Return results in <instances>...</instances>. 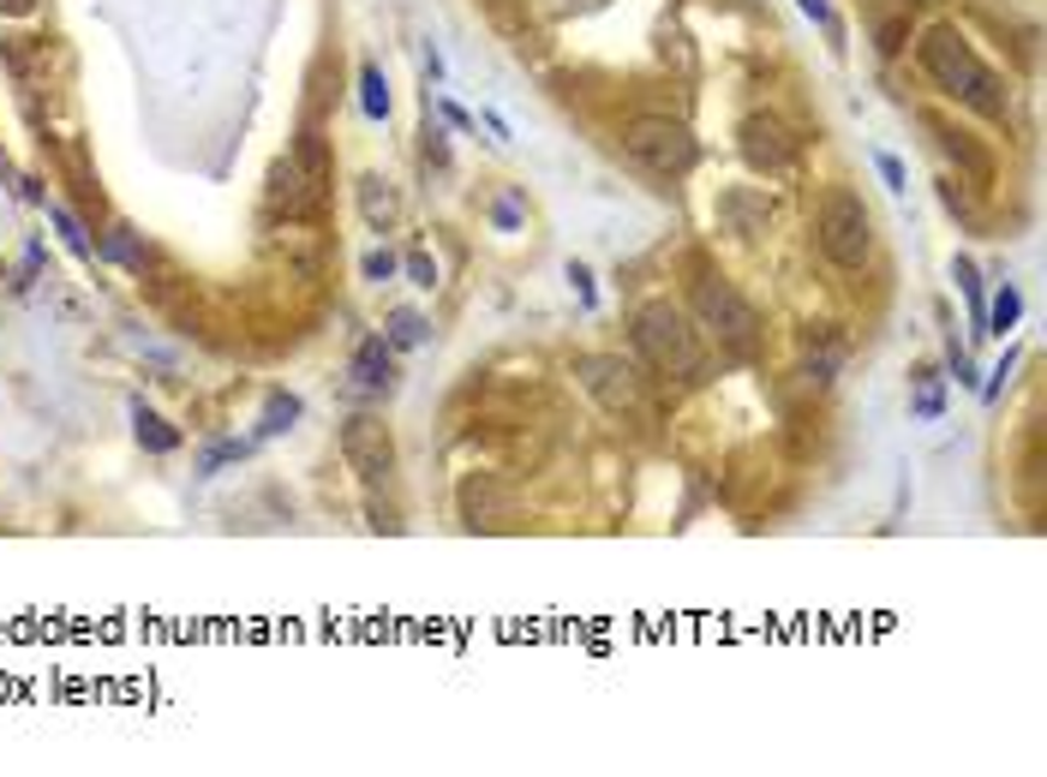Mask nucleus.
<instances>
[{
  "label": "nucleus",
  "instance_id": "7",
  "mask_svg": "<svg viewBox=\"0 0 1047 777\" xmlns=\"http://www.w3.org/2000/svg\"><path fill=\"white\" fill-rule=\"evenodd\" d=\"M342 460H348V473L365 490H384L389 473H396V437H389L384 419H377V413H353L342 425Z\"/></svg>",
  "mask_w": 1047,
  "mask_h": 777
},
{
  "label": "nucleus",
  "instance_id": "3",
  "mask_svg": "<svg viewBox=\"0 0 1047 777\" xmlns=\"http://www.w3.org/2000/svg\"><path fill=\"white\" fill-rule=\"evenodd\" d=\"M622 156L635 162V168L647 174V180H683L688 168H695V138H688L683 120L671 114H641L622 126Z\"/></svg>",
  "mask_w": 1047,
  "mask_h": 777
},
{
  "label": "nucleus",
  "instance_id": "15",
  "mask_svg": "<svg viewBox=\"0 0 1047 777\" xmlns=\"http://www.w3.org/2000/svg\"><path fill=\"white\" fill-rule=\"evenodd\" d=\"M934 138H940L946 156H958L963 168H970V180H988V174H994V162H988L982 149H970V138H963V132H951V126H940V120H934Z\"/></svg>",
  "mask_w": 1047,
  "mask_h": 777
},
{
  "label": "nucleus",
  "instance_id": "8",
  "mask_svg": "<svg viewBox=\"0 0 1047 777\" xmlns=\"http://www.w3.org/2000/svg\"><path fill=\"white\" fill-rule=\"evenodd\" d=\"M737 138H742V156H748V168H754V174H784V168H791V156H796L784 120H772V114H748L737 126Z\"/></svg>",
  "mask_w": 1047,
  "mask_h": 777
},
{
  "label": "nucleus",
  "instance_id": "5",
  "mask_svg": "<svg viewBox=\"0 0 1047 777\" xmlns=\"http://www.w3.org/2000/svg\"><path fill=\"white\" fill-rule=\"evenodd\" d=\"M695 323H701V335L718 341L725 353H748L760 341V311L718 276H706L695 288Z\"/></svg>",
  "mask_w": 1047,
  "mask_h": 777
},
{
  "label": "nucleus",
  "instance_id": "1",
  "mask_svg": "<svg viewBox=\"0 0 1047 777\" xmlns=\"http://www.w3.org/2000/svg\"><path fill=\"white\" fill-rule=\"evenodd\" d=\"M922 73L934 78V90H940V97L976 108V114H988V120L1005 114V85H1000V73L970 48V36H963L958 24H934V31L922 36Z\"/></svg>",
  "mask_w": 1047,
  "mask_h": 777
},
{
  "label": "nucleus",
  "instance_id": "18",
  "mask_svg": "<svg viewBox=\"0 0 1047 777\" xmlns=\"http://www.w3.org/2000/svg\"><path fill=\"white\" fill-rule=\"evenodd\" d=\"M389 347L396 353H407V347H419V341H426V318H419V311H396V318H389Z\"/></svg>",
  "mask_w": 1047,
  "mask_h": 777
},
{
  "label": "nucleus",
  "instance_id": "23",
  "mask_svg": "<svg viewBox=\"0 0 1047 777\" xmlns=\"http://www.w3.org/2000/svg\"><path fill=\"white\" fill-rule=\"evenodd\" d=\"M407 276H414V288H438V264H431L426 252L407 257Z\"/></svg>",
  "mask_w": 1047,
  "mask_h": 777
},
{
  "label": "nucleus",
  "instance_id": "27",
  "mask_svg": "<svg viewBox=\"0 0 1047 777\" xmlns=\"http://www.w3.org/2000/svg\"><path fill=\"white\" fill-rule=\"evenodd\" d=\"M802 12H808L814 24H820V31H838V19H833V7H826V0H796Z\"/></svg>",
  "mask_w": 1047,
  "mask_h": 777
},
{
  "label": "nucleus",
  "instance_id": "14",
  "mask_svg": "<svg viewBox=\"0 0 1047 777\" xmlns=\"http://www.w3.org/2000/svg\"><path fill=\"white\" fill-rule=\"evenodd\" d=\"M360 210H365V222H372V234H384V227L396 222V198L384 192L377 174H365V180H360Z\"/></svg>",
  "mask_w": 1047,
  "mask_h": 777
},
{
  "label": "nucleus",
  "instance_id": "10",
  "mask_svg": "<svg viewBox=\"0 0 1047 777\" xmlns=\"http://www.w3.org/2000/svg\"><path fill=\"white\" fill-rule=\"evenodd\" d=\"M348 384H353V395H389L396 389V347L384 335L360 341V353L348 365Z\"/></svg>",
  "mask_w": 1047,
  "mask_h": 777
},
{
  "label": "nucleus",
  "instance_id": "26",
  "mask_svg": "<svg viewBox=\"0 0 1047 777\" xmlns=\"http://www.w3.org/2000/svg\"><path fill=\"white\" fill-rule=\"evenodd\" d=\"M874 168H880V180H886L892 192H904V162L897 156H874Z\"/></svg>",
  "mask_w": 1047,
  "mask_h": 777
},
{
  "label": "nucleus",
  "instance_id": "25",
  "mask_svg": "<svg viewBox=\"0 0 1047 777\" xmlns=\"http://www.w3.org/2000/svg\"><path fill=\"white\" fill-rule=\"evenodd\" d=\"M389 276H396V257H389V252L365 257V281H389Z\"/></svg>",
  "mask_w": 1047,
  "mask_h": 777
},
{
  "label": "nucleus",
  "instance_id": "6",
  "mask_svg": "<svg viewBox=\"0 0 1047 777\" xmlns=\"http://www.w3.org/2000/svg\"><path fill=\"white\" fill-rule=\"evenodd\" d=\"M575 384L605 407L610 419H641L647 413V395H641V377L622 353H581L575 359Z\"/></svg>",
  "mask_w": 1047,
  "mask_h": 777
},
{
  "label": "nucleus",
  "instance_id": "28",
  "mask_svg": "<svg viewBox=\"0 0 1047 777\" xmlns=\"http://www.w3.org/2000/svg\"><path fill=\"white\" fill-rule=\"evenodd\" d=\"M569 281H575V293L593 306V281H587V269H581V264H569Z\"/></svg>",
  "mask_w": 1047,
  "mask_h": 777
},
{
  "label": "nucleus",
  "instance_id": "4",
  "mask_svg": "<svg viewBox=\"0 0 1047 777\" xmlns=\"http://www.w3.org/2000/svg\"><path fill=\"white\" fill-rule=\"evenodd\" d=\"M814 240H820L826 264L838 269H862L868 257H874V215H868V203L856 192H826L820 215H814Z\"/></svg>",
  "mask_w": 1047,
  "mask_h": 777
},
{
  "label": "nucleus",
  "instance_id": "24",
  "mask_svg": "<svg viewBox=\"0 0 1047 777\" xmlns=\"http://www.w3.org/2000/svg\"><path fill=\"white\" fill-rule=\"evenodd\" d=\"M492 222H497V227H515V222H521V192H503V198L492 203Z\"/></svg>",
  "mask_w": 1047,
  "mask_h": 777
},
{
  "label": "nucleus",
  "instance_id": "11",
  "mask_svg": "<svg viewBox=\"0 0 1047 777\" xmlns=\"http://www.w3.org/2000/svg\"><path fill=\"white\" fill-rule=\"evenodd\" d=\"M503 514H509V497H503V490L485 479V473L461 485V521H467V526H497Z\"/></svg>",
  "mask_w": 1047,
  "mask_h": 777
},
{
  "label": "nucleus",
  "instance_id": "19",
  "mask_svg": "<svg viewBox=\"0 0 1047 777\" xmlns=\"http://www.w3.org/2000/svg\"><path fill=\"white\" fill-rule=\"evenodd\" d=\"M294 162H299V168H306L318 186H330V156H323V138H318V132H306V138H299Z\"/></svg>",
  "mask_w": 1047,
  "mask_h": 777
},
{
  "label": "nucleus",
  "instance_id": "17",
  "mask_svg": "<svg viewBox=\"0 0 1047 777\" xmlns=\"http://www.w3.org/2000/svg\"><path fill=\"white\" fill-rule=\"evenodd\" d=\"M360 108H365L372 120L389 114V85H384V73H377V66H360Z\"/></svg>",
  "mask_w": 1047,
  "mask_h": 777
},
{
  "label": "nucleus",
  "instance_id": "20",
  "mask_svg": "<svg viewBox=\"0 0 1047 777\" xmlns=\"http://www.w3.org/2000/svg\"><path fill=\"white\" fill-rule=\"evenodd\" d=\"M299 419V401L294 395H269V407H264V431H282V425H294Z\"/></svg>",
  "mask_w": 1047,
  "mask_h": 777
},
{
  "label": "nucleus",
  "instance_id": "30",
  "mask_svg": "<svg viewBox=\"0 0 1047 777\" xmlns=\"http://www.w3.org/2000/svg\"><path fill=\"white\" fill-rule=\"evenodd\" d=\"M31 7H36V0H0V12H7V19H24Z\"/></svg>",
  "mask_w": 1047,
  "mask_h": 777
},
{
  "label": "nucleus",
  "instance_id": "2",
  "mask_svg": "<svg viewBox=\"0 0 1047 777\" xmlns=\"http://www.w3.org/2000/svg\"><path fill=\"white\" fill-rule=\"evenodd\" d=\"M635 347H641V359L652 365V371L671 377V384H683V389H695V384L713 377V353H706L701 330L671 306V299H652V306L635 311Z\"/></svg>",
  "mask_w": 1047,
  "mask_h": 777
},
{
  "label": "nucleus",
  "instance_id": "12",
  "mask_svg": "<svg viewBox=\"0 0 1047 777\" xmlns=\"http://www.w3.org/2000/svg\"><path fill=\"white\" fill-rule=\"evenodd\" d=\"M132 425H139V443L150 448V455H168V448H180V431H174L168 419L156 413V407L132 401Z\"/></svg>",
  "mask_w": 1047,
  "mask_h": 777
},
{
  "label": "nucleus",
  "instance_id": "22",
  "mask_svg": "<svg viewBox=\"0 0 1047 777\" xmlns=\"http://www.w3.org/2000/svg\"><path fill=\"white\" fill-rule=\"evenodd\" d=\"M940 407H946V395H940V384L928 377V384L916 389V419H940Z\"/></svg>",
  "mask_w": 1047,
  "mask_h": 777
},
{
  "label": "nucleus",
  "instance_id": "16",
  "mask_svg": "<svg viewBox=\"0 0 1047 777\" xmlns=\"http://www.w3.org/2000/svg\"><path fill=\"white\" fill-rule=\"evenodd\" d=\"M48 222H54V227H60V240H66V245H73V252H78V257H97V245H90V234H85V222H78V215H73V210H66V203H48Z\"/></svg>",
  "mask_w": 1047,
  "mask_h": 777
},
{
  "label": "nucleus",
  "instance_id": "21",
  "mask_svg": "<svg viewBox=\"0 0 1047 777\" xmlns=\"http://www.w3.org/2000/svg\"><path fill=\"white\" fill-rule=\"evenodd\" d=\"M108 257H114V264H144V257H139V240H132V227H114V240H108Z\"/></svg>",
  "mask_w": 1047,
  "mask_h": 777
},
{
  "label": "nucleus",
  "instance_id": "29",
  "mask_svg": "<svg viewBox=\"0 0 1047 777\" xmlns=\"http://www.w3.org/2000/svg\"><path fill=\"white\" fill-rule=\"evenodd\" d=\"M443 120H449V126H455V132H473V120H467V114H461V108H455V102H443Z\"/></svg>",
  "mask_w": 1047,
  "mask_h": 777
},
{
  "label": "nucleus",
  "instance_id": "13",
  "mask_svg": "<svg viewBox=\"0 0 1047 777\" xmlns=\"http://www.w3.org/2000/svg\"><path fill=\"white\" fill-rule=\"evenodd\" d=\"M1017 318H1024V293L1005 281V288L982 306V335H1005V330H1017Z\"/></svg>",
  "mask_w": 1047,
  "mask_h": 777
},
{
  "label": "nucleus",
  "instance_id": "9",
  "mask_svg": "<svg viewBox=\"0 0 1047 777\" xmlns=\"http://www.w3.org/2000/svg\"><path fill=\"white\" fill-rule=\"evenodd\" d=\"M323 203V186L311 180L306 168L288 156V162H276V174H269V210L276 215H288V222H306L311 210Z\"/></svg>",
  "mask_w": 1047,
  "mask_h": 777
}]
</instances>
